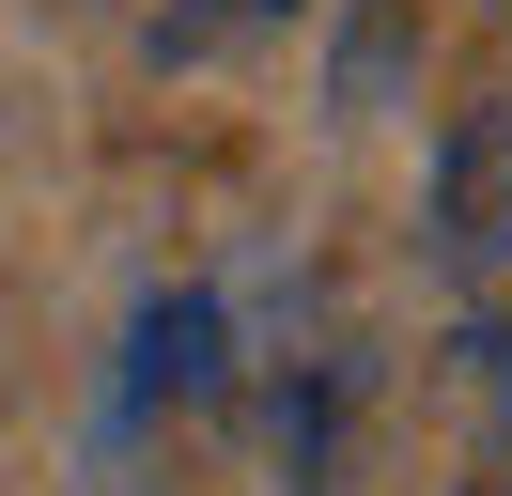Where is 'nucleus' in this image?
Returning a JSON list of instances; mask_svg holds the SVG:
<instances>
[{
    "label": "nucleus",
    "instance_id": "f257e3e1",
    "mask_svg": "<svg viewBox=\"0 0 512 496\" xmlns=\"http://www.w3.org/2000/svg\"><path fill=\"white\" fill-rule=\"evenodd\" d=\"M233 16H264V0H171V47H187V31H233Z\"/></svg>",
    "mask_w": 512,
    "mask_h": 496
}]
</instances>
